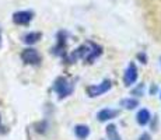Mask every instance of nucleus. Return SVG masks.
Listing matches in <instances>:
<instances>
[{"instance_id":"5","label":"nucleus","mask_w":161,"mask_h":140,"mask_svg":"<svg viewBox=\"0 0 161 140\" xmlns=\"http://www.w3.org/2000/svg\"><path fill=\"white\" fill-rule=\"evenodd\" d=\"M137 77H139L137 66H136L133 62H130V63L128 64V67H126L125 74H123V83H125V86L130 87L137 81Z\"/></svg>"},{"instance_id":"2","label":"nucleus","mask_w":161,"mask_h":140,"mask_svg":"<svg viewBox=\"0 0 161 140\" xmlns=\"http://www.w3.org/2000/svg\"><path fill=\"white\" fill-rule=\"evenodd\" d=\"M53 91L58 94L59 98H66L73 94L74 91V84L70 81L67 77H58L53 83Z\"/></svg>"},{"instance_id":"17","label":"nucleus","mask_w":161,"mask_h":140,"mask_svg":"<svg viewBox=\"0 0 161 140\" xmlns=\"http://www.w3.org/2000/svg\"><path fill=\"white\" fill-rule=\"evenodd\" d=\"M160 98H161V95H160Z\"/></svg>"},{"instance_id":"1","label":"nucleus","mask_w":161,"mask_h":140,"mask_svg":"<svg viewBox=\"0 0 161 140\" xmlns=\"http://www.w3.org/2000/svg\"><path fill=\"white\" fill-rule=\"evenodd\" d=\"M101 53H103V48L98 43H95L92 41H87L86 43H83L81 46H79L73 53H70V56L66 60L69 63H73L77 59H83L87 63H92L97 58H100Z\"/></svg>"},{"instance_id":"6","label":"nucleus","mask_w":161,"mask_h":140,"mask_svg":"<svg viewBox=\"0 0 161 140\" xmlns=\"http://www.w3.org/2000/svg\"><path fill=\"white\" fill-rule=\"evenodd\" d=\"M34 18V13L30 10H21L13 14V21L17 25H27L31 23V20Z\"/></svg>"},{"instance_id":"14","label":"nucleus","mask_w":161,"mask_h":140,"mask_svg":"<svg viewBox=\"0 0 161 140\" xmlns=\"http://www.w3.org/2000/svg\"><path fill=\"white\" fill-rule=\"evenodd\" d=\"M139 140H151V137H150V135H148V133H143V135L139 137Z\"/></svg>"},{"instance_id":"4","label":"nucleus","mask_w":161,"mask_h":140,"mask_svg":"<svg viewBox=\"0 0 161 140\" xmlns=\"http://www.w3.org/2000/svg\"><path fill=\"white\" fill-rule=\"evenodd\" d=\"M21 59H23L24 63L32 64V66L41 63V55H39L38 51H36V49H34V48L24 49V51L21 52Z\"/></svg>"},{"instance_id":"12","label":"nucleus","mask_w":161,"mask_h":140,"mask_svg":"<svg viewBox=\"0 0 161 140\" xmlns=\"http://www.w3.org/2000/svg\"><path fill=\"white\" fill-rule=\"evenodd\" d=\"M107 136H108V140H120V136L118 135L115 125H109L107 127Z\"/></svg>"},{"instance_id":"9","label":"nucleus","mask_w":161,"mask_h":140,"mask_svg":"<svg viewBox=\"0 0 161 140\" xmlns=\"http://www.w3.org/2000/svg\"><path fill=\"white\" fill-rule=\"evenodd\" d=\"M42 38L41 32H36V31H32V32H28L23 36V42L27 43V45H34Z\"/></svg>"},{"instance_id":"10","label":"nucleus","mask_w":161,"mask_h":140,"mask_svg":"<svg viewBox=\"0 0 161 140\" xmlns=\"http://www.w3.org/2000/svg\"><path fill=\"white\" fill-rule=\"evenodd\" d=\"M74 135H76L80 140L87 139L88 135H90V127L86 126V125H77L74 127Z\"/></svg>"},{"instance_id":"3","label":"nucleus","mask_w":161,"mask_h":140,"mask_svg":"<svg viewBox=\"0 0 161 140\" xmlns=\"http://www.w3.org/2000/svg\"><path fill=\"white\" fill-rule=\"evenodd\" d=\"M111 87H112V83H111V80L107 79L100 84H91V86H88L87 88H86V91H87L88 97L95 98V97H100V95L105 94L107 91H109Z\"/></svg>"},{"instance_id":"11","label":"nucleus","mask_w":161,"mask_h":140,"mask_svg":"<svg viewBox=\"0 0 161 140\" xmlns=\"http://www.w3.org/2000/svg\"><path fill=\"white\" fill-rule=\"evenodd\" d=\"M120 105H122L125 109H135L136 107H139V101L136 98H123L120 101Z\"/></svg>"},{"instance_id":"15","label":"nucleus","mask_w":161,"mask_h":140,"mask_svg":"<svg viewBox=\"0 0 161 140\" xmlns=\"http://www.w3.org/2000/svg\"><path fill=\"white\" fill-rule=\"evenodd\" d=\"M0 45H2V32H0Z\"/></svg>"},{"instance_id":"16","label":"nucleus","mask_w":161,"mask_h":140,"mask_svg":"<svg viewBox=\"0 0 161 140\" xmlns=\"http://www.w3.org/2000/svg\"><path fill=\"white\" fill-rule=\"evenodd\" d=\"M0 122H2V119H0Z\"/></svg>"},{"instance_id":"8","label":"nucleus","mask_w":161,"mask_h":140,"mask_svg":"<svg viewBox=\"0 0 161 140\" xmlns=\"http://www.w3.org/2000/svg\"><path fill=\"white\" fill-rule=\"evenodd\" d=\"M150 119H151V114H150V111L148 109H146V108H143V109H140L137 112L136 120H137L139 125H142V126L147 125V123L150 122Z\"/></svg>"},{"instance_id":"13","label":"nucleus","mask_w":161,"mask_h":140,"mask_svg":"<svg viewBox=\"0 0 161 140\" xmlns=\"http://www.w3.org/2000/svg\"><path fill=\"white\" fill-rule=\"evenodd\" d=\"M143 90H144V86H143V84H139V87H137V88H136L135 90V91H133V94H143Z\"/></svg>"},{"instance_id":"7","label":"nucleus","mask_w":161,"mask_h":140,"mask_svg":"<svg viewBox=\"0 0 161 140\" xmlns=\"http://www.w3.org/2000/svg\"><path fill=\"white\" fill-rule=\"evenodd\" d=\"M118 115H119V111H118V109H112V108H104V109H101L100 112H98L97 119L100 120V122H108V120L116 118Z\"/></svg>"}]
</instances>
